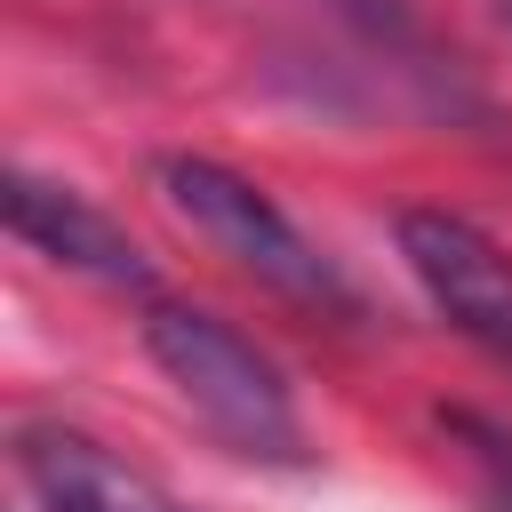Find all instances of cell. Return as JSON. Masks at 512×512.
Here are the masks:
<instances>
[{
  "label": "cell",
  "mask_w": 512,
  "mask_h": 512,
  "mask_svg": "<svg viewBox=\"0 0 512 512\" xmlns=\"http://www.w3.org/2000/svg\"><path fill=\"white\" fill-rule=\"evenodd\" d=\"M448 432H456V440H464V456H472V464L488 472V504H496V512H512V440H504L496 424L464 416V408L448 416Z\"/></svg>",
  "instance_id": "obj_6"
},
{
  "label": "cell",
  "mask_w": 512,
  "mask_h": 512,
  "mask_svg": "<svg viewBox=\"0 0 512 512\" xmlns=\"http://www.w3.org/2000/svg\"><path fill=\"white\" fill-rule=\"evenodd\" d=\"M152 184H160V200L176 208V224H192L224 264H240L256 288H272V296H288V304H304V312H360V296H352V280L328 264V248L320 240H304V224L264 192V184H248L240 168H224V160H200V152H168L160 168H152Z\"/></svg>",
  "instance_id": "obj_2"
},
{
  "label": "cell",
  "mask_w": 512,
  "mask_h": 512,
  "mask_svg": "<svg viewBox=\"0 0 512 512\" xmlns=\"http://www.w3.org/2000/svg\"><path fill=\"white\" fill-rule=\"evenodd\" d=\"M144 352L168 376V392L232 448L256 464H296L304 456V416L288 376L216 312L200 304H152L144 312Z\"/></svg>",
  "instance_id": "obj_1"
},
{
  "label": "cell",
  "mask_w": 512,
  "mask_h": 512,
  "mask_svg": "<svg viewBox=\"0 0 512 512\" xmlns=\"http://www.w3.org/2000/svg\"><path fill=\"white\" fill-rule=\"evenodd\" d=\"M400 256H408L416 288L432 296V312H448V328H464L480 352H496L512 368V256L472 216H448V208H408Z\"/></svg>",
  "instance_id": "obj_3"
},
{
  "label": "cell",
  "mask_w": 512,
  "mask_h": 512,
  "mask_svg": "<svg viewBox=\"0 0 512 512\" xmlns=\"http://www.w3.org/2000/svg\"><path fill=\"white\" fill-rule=\"evenodd\" d=\"M16 472L32 488L40 512H192L176 488H160L144 464H128L120 448H104L80 424H24L16 432Z\"/></svg>",
  "instance_id": "obj_4"
},
{
  "label": "cell",
  "mask_w": 512,
  "mask_h": 512,
  "mask_svg": "<svg viewBox=\"0 0 512 512\" xmlns=\"http://www.w3.org/2000/svg\"><path fill=\"white\" fill-rule=\"evenodd\" d=\"M0 208H8V232L32 240V248H40L48 264H64V272H88V280H104V288H144V280H152V272H144V248H136L96 200H80L72 184H48V176H32V168H8Z\"/></svg>",
  "instance_id": "obj_5"
},
{
  "label": "cell",
  "mask_w": 512,
  "mask_h": 512,
  "mask_svg": "<svg viewBox=\"0 0 512 512\" xmlns=\"http://www.w3.org/2000/svg\"><path fill=\"white\" fill-rule=\"evenodd\" d=\"M496 8H504V16H512V0H496Z\"/></svg>",
  "instance_id": "obj_7"
}]
</instances>
